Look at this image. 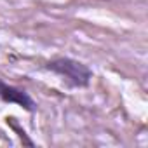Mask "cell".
<instances>
[{
  "label": "cell",
  "instance_id": "cell-1",
  "mask_svg": "<svg viewBox=\"0 0 148 148\" xmlns=\"http://www.w3.org/2000/svg\"><path fill=\"white\" fill-rule=\"evenodd\" d=\"M45 68L56 73V75H59L70 87H79V89L87 87L92 79L91 68L71 58H54L47 61Z\"/></svg>",
  "mask_w": 148,
  "mask_h": 148
},
{
  "label": "cell",
  "instance_id": "cell-2",
  "mask_svg": "<svg viewBox=\"0 0 148 148\" xmlns=\"http://www.w3.org/2000/svg\"><path fill=\"white\" fill-rule=\"evenodd\" d=\"M0 99L5 101V103H12V105H18L21 106L23 110L26 112H35L37 105L33 101V98L25 91V89H19L16 86H11V84H5L4 80H0Z\"/></svg>",
  "mask_w": 148,
  "mask_h": 148
},
{
  "label": "cell",
  "instance_id": "cell-3",
  "mask_svg": "<svg viewBox=\"0 0 148 148\" xmlns=\"http://www.w3.org/2000/svg\"><path fill=\"white\" fill-rule=\"evenodd\" d=\"M7 125H9V127H11V129H12V131L18 134V138L21 139V143H23V145H26V146H33V145H35V143H33V141L28 138L26 131H25V129L19 125V122H18L14 117H7Z\"/></svg>",
  "mask_w": 148,
  "mask_h": 148
}]
</instances>
